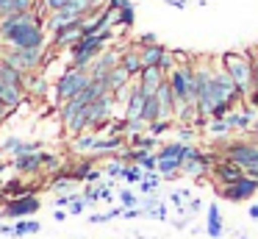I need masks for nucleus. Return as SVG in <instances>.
Here are the masks:
<instances>
[{
  "instance_id": "1",
  "label": "nucleus",
  "mask_w": 258,
  "mask_h": 239,
  "mask_svg": "<svg viewBox=\"0 0 258 239\" xmlns=\"http://www.w3.org/2000/svg\"><path fill=\"white\" fill-rule=\"evenodd\" d=\"M47 44V28L45 20L39 22H23L0 33V47H45Z\"/></svg>"
},
{
  "instance_id": "2",
  "label": "nucleus",
  "mask_w": 258,
  "mask_h": 239,
  "mask_svg": "<svg viewBox=\"0 0 258 239\" xmlns=\"http://www.w3.org/2000/svg\"><path fill=\"white\" fill-rule=\"evenodd\" d=\"M219 61H222L225 72L233 78V83L244 94L255 86V67H252V53L250 50H228Z\"/></svg>"
},
{
  "instance_id": "3",
  "label": "nucleus",
  "mask_w": 258,
  "mask_h": 239,
  "mask_svg": "<svg viewBox=\"0 0 258 239\" xmlns=\"http://www.w3.org/2000/svg\"><path fill=\"white\" fill-rule=\"evenodd\" d=\"M89 81H92L89 70H70L67 67V70L58 75L56 86H53V100H56V106L64 103V100H70V98H75Z\"/></svg>"
},
{
  "instance_id": "4",
  "label": "nucleus",
  "mask_w": 258,
  "mask_h": 239,
  "mask_svg": "<svg viewBox=\"0 0 258 239\" xmlns=\"http://www.w3.org/2000/svg\"><path fill=\"white\" fill-rule=\"evenodd\" d=\"M217 192H219V198L230 200V203H244V200L255 198V192H258V181H255V178H250V175L244 172V175H241L239 181L225 183V186H217Z\"/></svg>"
},
{
  "instance_id": "5",
  "label": "nucleus",
  "mask_w": 258,
  "mask_h": 239,
  "mask_svg": "<svg viewBox=\"0 0 258 239\" xmlns=\"http://www.w3.org/2000/svg\"><path fill=\"white\" fill-rule=\"evenodd\" d=\"M84 25H86V17H78V20H73V22H64L61 28H56V31H53L50 47H53V50H70V47H73V44L81 39Z\"/></svg>"
},
{
  "instance_id": "6",
  "label": "nucleus",
  "mask_w": 258,
  "mask_h": 239,
  "mask_svg": "<svg viewBox=\"0 0 258 239\" xmlns=\"http://www.w3.org/2000/svg\"><path fill=\"white\" fill-rule=\"evenodd\" d=\"M42 209V200L36 195H23V198H9L3 203V217L9 220H23V217H34Z\"/></svg>"
},
{
  "instance_id": "7",
  "label": "nucleus",
  "mask_w": 258,
  "mask_h": 239,
  "mask_svg": "<svg viewBox=\"0 0 258 239\" xmlns=\"http://www.w3.org/2000/svg\"><path fill=\"white\" fill-rule=\"evenodd\" d=\"M241 175H244V167L236 164V161H230L228 156H219V159L214 161V167H211V178H214V183H217V186L233 183V181H239Z\"/></svg>"
},
{
  "instance_id": "8",
  "label": "nucleus",
  "mask_w": 258,
  "mask_h": 239,
  "mask_svg": "<svg viewBox=\"0 0 258 239\" xmlns=\"http://www.w3.org/2000/svg\"><path fill=\"white\" fill-rule=\"evenodd\" d=\"M119 56H122V47H111V50L106 47V50H103V53L89 64V75H92V78H106L108 72H111L114 67L119 64Z\"/></svg>"
},
{
  "instance_id": "9",
  "label": "nucleus",
  "mask_w": 258,
  "mask_h": 239,
  "mask_svg": "<svg viewBox=\"0 0 258 239\" xmlns=\"http://www.w3.org/2000/svg\"><path fill=\"white\" fill-rule=\"evenodd\" d=\"M42 164H45V150H34V153L14 156V161H12V167L20 172V175H39Z\"/></svg>"
},
{
  "instance_id": "10",
  "label": "nucleus",
  "mask_w": 258,
  "mask_h": 239,
  "mask_svg": "<svg viewBox=\"0 0 258 239\" xmlns=\"http://www.w3.org/2000/svg\"><path fill=\"white\" fill-rule=\"evenodd\" d=\"M164 81H167V75H164L161 67H142V72L136 75V83H139V89L145 94H156V89Z\"/></svg>"
},
{
  "instance_id": "11",
  "label": "nucleus",
  "mask_w": 258,
  "mask_h": 239,
  "mask_svg": "<svg viewBox=\"0 0 258 239\" xmlns=\"http://www.w3.org/2000/svg\"><path fill=\"white\" fill-rule=\"evenodd\" d=\"M47 89H50V81L42 70H34V72H25V98H45Z\"/></svg>"
},
{
  "instance_id": "12",
  "label": "nucleus",
  "mask_w": 258,
  "mask_h": 239,
  "mask_svg": "<svg viewBox=\"0 0 258 239\" xmlns=\"http://www.w3.org/2000/svg\"><path fill=\"white\" fill-rule=\"evenodd\" d=\"M142 109H145V92L139 89V83H136V78H134V89H131V98H128V103H125V120H139Z\"/></svg>"
},
{
  "instance_id": "13",
  "label": "nucleus",
  "mask_w": 258,
  "mask_h": 239,
  "mask_svg": "<svg viewBox=\"0 0 258 239\" xmlns=\"http://www.w3.org/2000/svg\"><path fill=\"white\" fill-rule=\"evenodd\" d=\"M119 64L125 67V70L131 72V78H136L142 72V53L136 44H128V47H122V56H119Z\"/></svg>"
},
{
  "instance_id": "14",
  "label": "nucleus",
  "mask_w": 258,
  "mask_h": 239,
  "mask_svg": "<svg viewBox=\"0 0 258 239\" xmlns=\"http://www.w3.org/2000/svg\"><path fill=\"white\" fill-rule=\"evenodd\" d=\"M23 98H25L23 89L12 86V83H6L3 78H0V103H6L12 111H17L20 106H23Z\"/></svg>"
},
{
  "instance_id": "15",
  "label": "nucleus",
  "mask_w": 258,
  "mask_h": 239,
  "mask_svg": "<svg viewBox=\"0 0 258 239\" xmlns=\"http://www.w3.org/2000/svg\"><path fill=\"white\" fill-rule=\"evenodd\" d=\"M131 81H134V78H131V72L125 70L122 64H117V67H114V70L106 75V86H108V92H119V89H125Z\"/></svg>"
},
{
  "instance_id": "16",
  "label": "nucleus",
  "mask_w": 258,
  "mask_h": 239,
  "mask_svg": "<svg viewBox=\"0 0 258 239\" xmlns=\"http://www.w3.org/2000/svg\"><path fill=\"white\" fill-rule=\"evenodd\" d=\"M225 231V222H222V214H219V206L211 203L208 206V217H206V233L211 239H219Z\"/></svg>"
},
{
  "instance_id": "17",
  "label": "nucleus",
  "mask_w": 258,
  "mask_h": 239,
  "mask_svg": "<svg viewBox=\"0 0 258 239\" xmlns=\"http://www.w3.org/2000/svg\"><path fill=\"white\" fill-rule=\"evenodd\" d=\"M134 22H136V6L131 3V0H122L117 14H114V25L117 28H134Z\"/></svg>"
},
{
  "instance_id": "18",
  "label": "nucleus",
  "mask_w": 258,
  "mask_h": 239,
  "mask_svg": "<svg viewBox=\"0 0 258 239\" xmlns=\"http://www.w3.org/2000/svg\"><path fill=\"white\" fill-rule=\"evenodd\" d=\"M0 78L6 83H12V86H17V89H23L25 92V72H20L17 67H12L9 61H3L0 59Z\"/></svg>"
},
{
  "instance_id": "19",
  "label": "nucleus",
  "mask_w": 258,
  "mask_h": 239,
  "mask_svg": "<svg viewBox=\"0 0 258 239\" xmlns=\"http://www.w3.org/2000/svg\"><path fill=\"white\" fill-rule=\"evenodd\" d=\"M39 148H42V142H23V139H17V136H12V139H6V142H3V150H6V153H12V156L34 153V150H39Z\"/></svg>"
},
{
  "instance_id": "20",
  "label": "nucleus",
  "mask_w": 258,
  "mask_h": 239,
  "mask_svg": "<svg viewBox=\"0 0 258 239\" xmlns=\"http://www.w3.org/2000/svg\"><path fill=\"white\" fill-rule=\"evenodd\" d=\"M95 145H97V133H92V131H84L78 136H73V150L78 156H89L95 150Z\"/></svg>"
},
{
  "instance_id": "21",
  "label": "nucleus",
  "mask_w": 258,
  "mask_h": 239,
  "mask_svg": "<svg viewBox=\"0 0 258 239\" xmlns=\"http://www.w3.org/2000/svg\"><path fill=\"white\" fill-rule=\"evenodd\" d=\"M139 53H142V67H158V61L167 53V47H164L161 42H156V44H150V47H139Z\"/></svg>"
},
{
  "instance_id": "22",
  "label": "nucleus",
  "mask_w": 258,
  "mask_h": 239,
  "mask_svg": "<svg viewBox=\"0 0 258 239\" xmlns=\"http://www.w3.org/2000/svg\"><path fill=\"white\" fill-rule=\"evenodd\" d=\"M142 120L150 125V122L161 120V106H158L156 94H145V109H142Z\"/></svg>"
},
{
  "instance_id": "23",
  "label": "nucleus",
  "mask_w": 258,
  "mask_h": 239,
  "mask_svg": "<svg viewBox=\"0 0 258 239\" xmlns=\"http://www.w3.org/2000/svg\"><path fill=\"white\" fill-rule=\"evenodd\" d=\"M206 133H211V136H228V133H233V128H230V122L225 117H211L206 125Z\"/></svg>"
},
{
  "instance_id": "24",
  "label": "nucleus",
  "mask_w": 258,
  "mask_h": 239,
  "mask_svg": "<svg viewBox=\"0 0 258 239\" xmlns=\"http://www.w3.org/2000/svg\"><path fill=\"white\" fill-rule=\"evenodd\" d=\"M164 178H161V172L158 170H153V172H145V178L139 181V192L142 195H156V189H158V183H161Z\"/></svg>"
},
{
  "instance_id": "25",
  "label": "nucleus",
  "mask_w": 258,
  "mask_h": 239,
  "mask_svg": "<svg viewBox=\"0 0 258 239\" xmlns=\"http://www.w3.org/2000/svg\"><path fill=\"white\" fill-rule=\"evenodd\" d=\"M39 228H42V225H39L36 220H31V217H23V220L14 222V236H28V233H36Z\"/></svg>"
},
{
  "instance_id": "26",
  "label": "nucleus",
  "mask_w": 258,
  "mask_h": 239,
  "mask_svg": "<svg viewBox=\"0 0 258 239\" xmlns=\"http://www.w3.org/2000/svg\"><path fill=\"white\" fill-rule=\"evenodd\" d=\"M175 131H178V142H195L197 139V128L189 122H175Z\"/></svg>"
},
{
  "instance_id": "27",
  "label": "nucleus",
  "mask_w": 258,
  "mask_h": 239,
  "mask_svg": "<svg viewBox=\"0 0 258 239\" xmlns=\"http://www.w3.org/2000/svg\"><path fill=\"white\" fill-rule=\"evenodd\" d=\"M175 128V120H156L147 125V133H153V136H164L167 131H172Z\"/></svg>"
},
{
  "instance_id": "28",
  "label": "nucleus",
  "mask_w": 258,
  "mask_h": 239,
  "mask_svg": "<svg viewBox=\"0 0 258 239\" xmlns=\"http://www.w3.org/2000/svg\"><path fill=\"white\" fill-rule=\"evenodd\" d=\"M142 178H145V170H142L139 164H125V170H122V181H128V183H139Z\"/></svg>"
},
{
  "instance_id": "29",
  "label": "nucleus",
  "mask_w": 258,
  "mask_h": 239,
  "mask_svg": "<svg viewBox=\"0 0 258 239\" xmlns=\"http://www.w3.org/2000/svg\"><path fill=\"white\" fill-rule=\"evenodd\" d=\"M122 170H125V164L117 159V156H111V159L106 161V167H103V172H106L108 178H122Z\"/></svg>"
},
{
  "instance_id": "30",
  "label": "nucleus",
  "mask_w": 258,
  "mask_h": 239,
  "mask_svg": "<svg viewBox=\"0 0 258 239\" xmlns=\"http://www.w3.org/2000/svg\"><path fill=\"white\" fill-rule=\"evenodd\" d=\"M119 206H125V209H134V206H139V195L131 192V189H122V192H119Z\"/></svg>"
},
{
  "instance_id": "31",
  "label": "nucleus",
  "mask_w": 258,
  "mask_h": 239,
  "mask_svg": "<svg viewBox=\"0 0 258 239\" xmlns=\"http://www.w3.org/2000/svg\"><path fill=\"white\" fill-rule=\"evenodd\" d=\"M139 167H142L145 172H153V170H158V156H156V153H145V156L139 159Z\"/></svg>"
},
{
  "instance_id": "32",
  "label": "nucleus",
  "mask_w": 258,
  "mask_h": 239,
  "mask_svg": "<svg viewBox=\"0 0 258 239\" xmlns=\"http://www.w3.org/2000/svg\"><path fill=\"white\" fill-rule=\"evenodd\" d=\"M158 67L164 70V75H169V72L178 67V61H175V56H172V50H167V53L161 56V61H158Z\"/></svg>"
},
{
  "instance_id": "33",
  "label": "nucleus",
  "mask_w": 258,
  "mask_h": 239,
  "mask_svg": "<svg viewBox=\"0 0 258 239\" xmlns=\"http://www.w3.org/2000/svg\"><path fill=\"white\" fill-rule=\"evenodd\" d=\"M131 133H147V122L142 120H128V128H125V136H131Z\"/></svg>"
},
{
  "instance_id": "34",
  "label": "nucleus",
  "mask_w": 258,
  "mask_h": 239,
  "mask_svg": "<svg viewBox=\"0 0 258 239\" xmlns=\"http://www.w3.org/2000/svg\"><path fill=\"white\" fill-rule=\"evenodd\" d=\"M84 200H86V203H97V200H100V189L92 186V183H86V189H84Z\"/></svg>"
},
{
  "instance_id": "35",
  "label": "nucleus",
  "mask_w": 258,
  "mask_h": 239,
  "mask_svg": "<svg viewBox=\"0 0 258 239\" xmlns=\"http://www.w3.org/2000/svg\"><path fill=\"white\" fill-rule=\"evenodd\" d=\"M158 42V36H156V33H142V36L139 39H136V47H150V44H156Z\"/></svg>"
},
{
  "instance_id": "36",
  "label": "nucleus",
  "mask_w": 258,
  "mask_h": 239,
  "mask_svg": "<svg viewBox=\"0 0 258 239\" xmlns=\"http://www.w3.org/2000/svg\"><path fill=\"white\" fill-rule=\"evenodd\" d=\"M145 217H153V220H167V206L164 203H158V206H153L150 211H147Z\"/></svg>"
},
{
  "instance_id": "37",
  "label": "nucleus",
  "mask_w": 258,
  "mask_h": 239,
  "mask_svg": "<svg viewBox=\"0 0 258 239\" xmlns=\"http://www.w3.org/2000/svg\"><path fill=\"white\" fill-rule=\"evenodd\" d=\"M84 209H86V200H84V195H81V198H75L73 203H70V214H84Z\"/></svg>"
},
{
  "instance_id": "38",
  "label": "nucleus",
  "mask_w": 258,
  "mask_h": 239,
  "mask_svg": "<svg viewBox=\"0 0 258 239\" xmlns=\"http://www.w3.org/2000/svg\"><path fill=\"white\" fill-rule=\"evenodd\" d=\"M75 198H81V195H75V192H67V195H58L56 198V206H70Z\"/></svg>"
},
{
  "instance_id": "39",
  "label": "nucleus",
  "mask_w": 258,
  "mask_h": 239,
  "mask_svg": "<svg viewBox=\"0 0 258 239\" xmlns=\"http://www.w3.org/2000/svg\"><path fill=\"white\" fill-rule=\"evenodd\" d=\"M172 56H175V61H178V67L180 64H189V61H191V56L186 53V50H172Z\"/></svg>"
},
{
  "instance_id": "40",
  "label": "nucleus",
  "mask_w": 258,
  "mask_h": 239,
  "mask_svg": "<svg viewBox=\"0 0 258 239\" xmlns=\"http://www.w3.org/2000/svg\"><path fill=\"white\" fill-rule=\"evenodd\" d=\"M186 209H189V211H200V209H203V200H200V198H191Z\"/></svg>"
},
{
  "instance_id": "41",
  "label": "nucleus",
  "mask_w": 258,
  "mask_h": 239,
  "mask_svg": "<svg viewBox=\"0 0 258 239\" xmlns=\"http://www.w3.org/2000/svg\"><path fill=\"white\" fill-rule=\"evenodd\" d=\"M244 172H247L250 178H255V181H258V164H250V167H244Z\"/></svg>"
},
{
  "instance_id": "42",
  "label": "nucleus",
  "mask_w": 258,
  "mask_h": 239,
  "mask_svg": "<svg viewBox=\"0 0 258 239\" xmlns=\"http://www.w3.org/2000/svg\"><path fill=\"white\" fill-rule=\"evenodd\" d=\"M167 6H172V9H186V0H167Z\"/></svg>"
},
{
  "instance_id": "43",
  "label": "nucleus",
  "mask_w": 258,
  "mask_h": 239,
  "mask_svg": "<svg viewBox=\"0 0 258 239\" xmlns=\"http://www.w3.org/2000/svg\"><path fill=\"white\" fill-rule=\"evenodd\" d=\"M67 214H70V211H61V209H58V211H56V214H53V217H56L58 222H64V220H67Z\"/></svg>"
},
{
  "instance_id": "44",
  "label": "nucleus",
  "mask_w": 258,
  "mask_h": 239,
  "mask_svg": "<svg viewBox=\"0 0 258 239\" xmlns=\"http://www.w3.org/2000/svg\"><path fill=\"white\" fill-rule=\"evenodd\" d=\"M247 214H250L252 220H258V203H255V206H250V211H247Z\"/></svg>"
},
{
  "instance_id": "45",
  "label": "nucleus",
  "mask_w": 258,
  "mask_h": 239,
  "mask_svg": "<svg viewBox=\"0 0 258 239\" xmlns=\"http://www.w3.org/2000/svg\"><path fill=\"white\" fill-rule=\"evenodd\" d=\"M250 139H252V142L258 145V131H250Z\"/></svg>"
},
{
  "instance_id": "46",
  "label": "nucleus",
  "mask_w": 258,
  "mask_h": 239,
  "mask_svg": "<svg viewBox=\"0 0 258 239\" xmlns=\"http://www.w3.org/2000/svg\"><path fill=\"white\" fill-rule=\"evenodd\" d=\"M250 131H258V117H255V122H252V128H250Z\"/></svg>"
},
{
  "instance_id": "47",
  "label": "nucleus",
  "mask_w": 258,
  "mask_h": 239,
  "mask_svg": "<svg viewBox=\"0 0 258 239\" xmlns=\"http://www.w3.org/2000/svg\"><path fill=\"white\" fill-rule=\"evenodd\" d=\"M3 156H6V150H3V145H0V161H3Z\"/></svg>"
},
{
  "instance_id": "48",
  "label": "nucleus",
  "mask_w": 258,
  "mask_h": 239,
  "mask_svg": "<svg viewBox=\"0 0 258 239\" xmlns=\"http://www.w3.org/2000/svg\"><path fill=\"white\" fill-rule=\"evenodd\" d=\"M0 189H3V181H0Z\"/></svg>"
}]
</instances>
